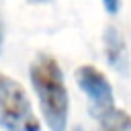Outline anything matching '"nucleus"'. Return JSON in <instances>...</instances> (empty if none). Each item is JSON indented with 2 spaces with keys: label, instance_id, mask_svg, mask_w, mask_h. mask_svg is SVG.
<instances>
[{
  "label": "nucleus",
  "instance_id": "8",
  "mask_svg": "<svg viewBox=\"0 0 131 131\" xmlns=\"http://www.w3.org/2000/svg\"><path fill=\"white\" fill-rule=\"evenodd\" d=\"M29 2H49V0H29Z\"/></svg>",
  "mask_w": 131,
  "mask_h": 131
},
{
  "label": "nucleus",
  "instance_id": "2",
  "mask_svg": "<svg viewBox=\"0 0 131 131\" xmlns=\"http://www.w3.org/2000/svg\"><path fill=\"white\" fill-rule=\"evenodd\" d=\"M0 127L4 131H41L25 88L6 74H0Z\"/></svg>",
  "mask_w": 131,
  "mask_h": 131
},
{
  "label": "nucleus",
  "instance_id": "1",
  "mask_svg": "<svg viewBox=\"0 0 131 131\" xmlns=\"http://www.w3.org/2000/svg\"><path fill=\"white\" fill-rule=\"evenodd\" d=\"M29 78L39 98V106L49 131H66L70 96L57 61L47 53H39L29 66Z\"/></svg>",
  "mask_w": 131,
  "mask_h": 131
},
{
  "label": "nucleus",
  "instance_id": "4",
  "mask_svg": "<svg viewBox=\"0 0 131 131\" xmlns=\"http://www.w3.org/2000/svg\"><path fill=\"white\" fill-rule=\"evenodd\" d=\"M102 43H104V55H106L108 66L121 76H127L129 74V51H127L123 35L115 27H106L102 35Z\"/></svg>",
  "mask_w": 131,
  "mask_h": 131
},
{
  "label": "nucleus",
  "instance_id": "6",
  "mask_svg": "<svg viewBox=\"0 0 131 131\" xmlns=\"http://www.w3.org/2000/svg\"><path fill=\"white\" fill-rule=\"evenodd\" d=\"M102 4H104V10L108 14H117L121 8V0H102Z\"/></svg>",
  "mask_w": 131,
  "mask_h": 131
},
{
  "label": "nucleus",
  "instance_id": "7",
  "mask_svg": "<svg viewBox=\"0 0 131 131\" xmlns=\"http://www.w3.org/2000/svg\"><path fill=\"white\" fill-rule=\"evenodd\" d=\"M0 49H2V23H0Z\"/></svg>",
  "mask_w": 131,
  "mask_h": 131
},
{
  "label": "nucleus",
  "instance_id": "3",
  "mask_svg": "<svg viewBox=\"0 0 131 131\" xmlns=\"http://www.w3.org/2000/svg\"><path fill=\"white\" fill-rule=\"evenodd\" d=\"M76 82L80 90L88 96L90 100V111L94 113L96 119L104 117L115 108V94L113 88L102 72H98L92 66H80L76 70Z\"/></svg>",
  "mask_w": 131,
  "mask_h": 131
},
{
  "label": "nucleus",
  "instance_id": "9",
  "mask_svg": "<svg viewBox=\"0 0 131 131\" xmlns=\"http://www.w3.org/2000/svg\"><path fill=\"white\" fill-rule=\"evenodd\" d=\"M74 131H82V129H80V127H74Z\"/></svg>",
  "mask_w": 131,
  "mask_h": 131
},
{
  "label": "nucleus",
  "instance_id": "5",
  "mask_svg": "<svg viewBox=\"0 0 131 131\" xmlns=\"http://www.w3.org/2000/svg\"><path fill=\"white\" fill-rule=\"evenodd\" d=\"M100 121V131H131V117L119 108H113Z\"/></svg>",
  "mask_w": 131,
  "mask_h": 131
}]
</instances>
